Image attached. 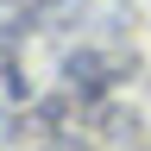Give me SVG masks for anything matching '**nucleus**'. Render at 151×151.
Segmentation results:
<instances>
[]
</instances>
